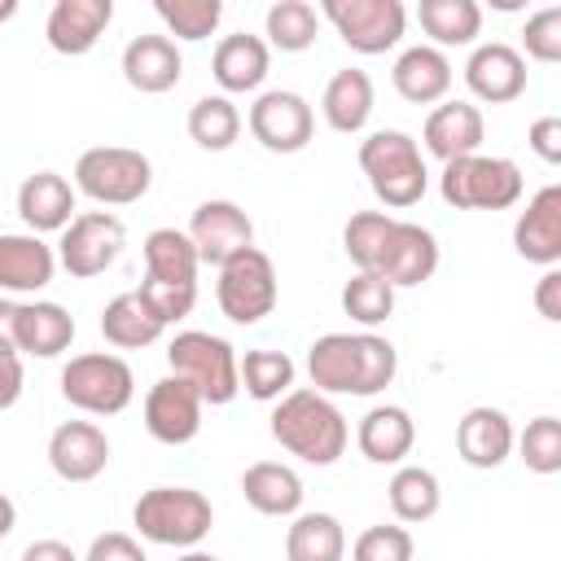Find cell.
<instances>
[{
	"label": "cell",
	"mask_w": 561,
	"mask_h": 561,
	"mask_svg": "<svg viewBox=\"0 0 561 561\" xmlns=\"http://www.w3.org/2000/svg\"><path fill=\"white\" fill-rule=\"evenodd\" d=\"M320 18L333 22L342 44L351 53H364V57L390 53L403 39V26H408L403 0H324Z\"/></svg>",
	"instance_id": "10"
},
{
	"label": "cell",
	"mask_w": 561,
	"mask_h": 561,
	"mask_svg": "<svg viewBox=\"0 0 561 561\" xmlns=\"http://www.w3.org/2000/svg\"><path fill=\"white\" fill-rule=\"evenodd\" d=\"M145 302H149V311L171 329V324H180L193 307H197V285H167V280H140V289H136Z\"/></svg>",
	"instance_id": "45"
},
{
	"label": "cell",
	"mask_w": 561,
	"mask_h": 561,
	"mask_svg": "<svg viewBox=\"0 0 561 561\" xmlns=\"http://www.w3.org/2000/svg\"><path fill=\"white\" fill-rule=\"evenodd\" d=\"M75 184L57 171H35L18 184V215L22 224L39 237V232H61L75 219Z\"/></svg>",
	"instance_id": "27"
},
{
	"label": "cell",
	"mask_w": 561,
	"mask_h": 561,
	"mask_svg": "<svg viewBox=\"0 0 561 561\" xmlns=\"http://www.w3.org/2000/svg\"><path fill=\"white\" fill-rule=\"evenodd\" d=\"M13 526H18V508H13V500L0 491V539H4Z\"/></svg>",
	"instance_id": "52"
},
{
	"label": "cell",
	"mask_w": 561,
	"mask_h": 561,
	"mask_svg": "<svg viewBox=\"0 0 561 561\" xmlns=\"http://www.w3.org/2000/svg\"><path fill=\"white\" fill-rule=\"evenodd\" d=\"M22 355H0V412L22 399Z\"/></svg>",
	"instance_id": "49"
},
{
	"label": "cell",
	"mask_w": 561,
	"mask_h": 561,
	"mask_svg": "<svg viewBox=\"0 0 561 561\" xmlns=\"http://www.w3.org/2000/svg\"><path fill=\"white\" fill-rule=\"evenodd\" d=\"M263 44L280 53H307L320 35V9L307 0H276L263 13Z\"/></svg>",
	"instance_id": "38"
},
{
	"label": "cell",
	"mask_w": 561,
	"mask_h": 561,
	"mask_svg": "<svg viewBox=\"0 0 561 561\" xmlns=\"http://www.w3.org/2000/svg\"><path fill=\"white\" fill-rule=\"evenodd\" d=\"M83 561H149V557H145L140 539H131L127 530H105L88 543Z\"/></svg>",
	"instance_id": "46"
},
{
	"label": "cell",
	"mask_w": 561,
	"mask_h": 561,
	"mask_svg": "<svg viewBox=\"0 0 561 561\" xmlns=\"http://www.w3.org/2000/svg\"><path fill=\"white\" fill-rule=\"evenodd\" d=\"M237 377H241V390H245L250 399H259V403H276V399H285V394L294 390L298 368H294V359H289L285 351H267V346H259V351L237 355Z\"/></svg>",
	"instance_id": "37"
},
{
	"label": "cell",
	"mask_w": 561,
	"mask_h": 561,
	"mask_svg": "<svg viewBox=\"0 0 561 561\" xmlns=\"http://www.w3.org/2000/svg\"><path fill=\"white\" fill-rule=\"evenodd\" d=\"M421 31L434 39V48H469L482 35V4L478 0H421L416 4Z\"/></svg>",
	"instance_id": "32"
},
{
	"label": "cell",
	"mask_w": 561,
	"mask_h": 561,
	"mask_svg": "<svg viewBox=\"0 0 561 561\" xmlns=\"http://www.w3.org/2000/svg\"><path fill=\"white\" fill-rule=\"evenodd\" d=\"M184 127H188V140H193L197 149L224 153V149H232L237 136H241V110L232 105V96L210 92V96H197V101L188 105Z\"/></svg>",
	"instance_id": "36"
},
{
	"label": "cell",
	"mask_w": 561,
	"mask_h": 561,
	"mask_svg": "<svg viewBox=\"0 0 561 561\" xmlns=\"http://www.w3.org/2000/svg\"><path fill=\"white\" fill-rule=\"evenodd\" d=\"M416 543H412V530L399 526V522H381V526H368L355 535L351 543V561H412Z\"/></svg>",
	"instance_id": "43"
},
{
	"label": "cell",
	"mask_w": 561,
	"mask_h": 561,
	"mask_svg": "<svg viewBox=\"0 0 561 561\" xmlns=\"http://www.w3.org/2000/svg\"><path fill=\"white\" fill-rule=\"evenodd\" d=\"M18 13V0H0V22H9Z\"/></svg>",
	"instance_id": "54"
},
{
	"label": "cell",
	"mask_w": 561,
	"mask_h": 561,
	"mask_svg": "<svg viewBox=\"0 0 561 561\" xmlns=\"http://www.w3.org/2000/svg\"><path fill=\"white\" fill-rule=\"evenodd\" d=\"M118 66H123V79L145 96L171 92L180 83V75H184V57H180V44L171 35H136V39H127Z\"/></svg>",
	"instance_id": "22"
},
{
	"label": "cell",
	"mask_w": 561,
	"mask_h": 561,
	"mask_svg": "<svg viewBox=\"0 0 561 561\" xmlns=\"http://www.w3.org/2000/svg\"><path fill=\"white\" fill-rule=\"evenodd\" d=\"M272 438L298 456L302 465H337L346 443H351V430H346V416L337 412V403L311 386H294L285 399H276L272 408Z\"/></svg>",
	"instance_id": "2"
},
{
	"label": "cell",
	"mask_w": 561,
	"mask_h": 561,
	"mask_svg": "<svg viewBox=\"0 0 561 561\" xmlns=\"http://www.w3.org/2000/svg\"><path fill=\"white\" fill-rule=\"evenodd\" d=\"M0 355H18V302L0 298Z\"/></svg>",
	"instance_id": "51"
},
{
	"label": "cell",
	"mask_w": 561,
	"mask_h": 561,
	"mask_svg": "<svg viewBox=\"0 0 561 561\" xmlns=\"http://www.w3.org/2000/svg\"><path fill=\"white\" fill-rule=\"evenodd\" d=\"M522 167L500 153H469L456 162H443L438 193L456 210H508L522 202Z\"/></svg>",
	"instance_id": "5"
},
{
	"label": "cell",
	"mask_w": 561,
	"mask_h": 561,
	"mask_svg": "<svg viewBox=\"0 0 561 561\" xmlns=\"http://www.w3.org/2000/svg\"><path fill=\"white\" fill-rule=\"evenodd\" d=\"M110 465V438L96 421H61L48 434V469L61 482H92Z\"/></svg>",
	"instance_id": "16"
},
{
	"label": "cell",
	"mask_w": 561,
	"mask_h": 561,
	"mask_svg": "<svg viewBox=\"0 0 561 561\" xmlns=\"http://www.w3.org/2000/svg\"><path fill=\"white\" fill-rule=\"evenodd\" d=\"M127 245V228L114 210H79L66 228H61V241H57V263L75 276V280H92L101 276L105 267L118 263Z\"/></svg>",
	"instance_id": "11"
},
{
	"label": "cell",
	"mask_w": 561,
	"mask_h": 561,
	"mask_svg": "<svg viewBox=\"0 0 561 561\" xmlns=\"http://www.w3.org/2000/svg\"><path fill=\"white\" fill-rule=\"evenodd\" d=\"M535 311H539L548 324L561 320V267H543L539 285H535Z\"/></svg>",
	"instance_id": "48"
},
{
	"label": "cell",
	"mask_w": 561,
	"mask_h": 561,
	"mask_svg": "<svg viewBox=\"0 0 561 561\" xmlns=\"http://www.w3.org/2000/svg\"><path fill=\"white\" fill-rule=\"evenodd\" d=\"M522 48H526L530 61H543V66L561 61V4H548V9H539V13L526 18Z\"/></svg>",
	"instance_id": "44"
},
{
	"label": "cell",
	"mask_w": 561,
	"mask_h": 561,
	"mask_svg": "<svg viewBox=\"0 0 561 561\" xmlns=\"http://www.w3.org/2000/svg\"><path fill=\"white\" fill-rule=\"evenodd\" d=\"M355 447L373 465H403L416 447V421L399 403H377L355 425Z\"/></svg>",
	"instance_id": "23"
},
{
	"label": "cell",
	"mask_w": 561,
	"mask_h": 561,
	"mask_svg": "<svg viewBox=\"0 0 561 561\" xmlns=\"http://www.w3.org/2000/svg\"><path fill=\"white\" fill-rule=\"evenodd\" d=\"M153 162L127 145H96L83 149L75 162V193L92 197L96 206H131L149 193Z\"/></svg>",
	"instance_id": "8"
},
{
	"label": "cell",
	"mask_w": 561,
	"mask_h": 561,
	"mask_svg": "<svg viewBox=\"0 0 561 561\" xmlns=\"http://www.w3.org/2000/svg\"><path fill=\"white\" fill-rule=\"evenodd\" d=\"M184 232H188V241L197 250V263H210V267H219L232 254H241V250L254 245V219L237 202H228V197L202 202L193 210V219H188Z\"/></svg>",
	"instance_id": "13"
},
{
	"label": "cell",
	"mask_w": 561,
	"mask_h": 561,
	"mask_svg": "<svg viewBox=\"0 0 561 561\" xmlns=\"http://www.w3.org/2000/svg\"><path fill=\"white\" fill-rule=\"evenodd\" d=\"M373 105H377V92H373L368 70H359V66L337 70V75L324 83V92H320V114H324V123H329L333 131H342V136L364 131L368 118H373Z\"/></svg>",
	"instance_id": "28"
},
{
	"label": "cell",
	"mask_w": 561,
	"mask_h": 561,
	"mask_svg": "<svg viewBox=\"0 0 561 561\" xmlns=\"http://www.w3.org/2000/svg\"><path fill=\"white\" fill-rule=\"evenodd\" d=\"M215 298H219V311L232 324H259L263 316H272L276 311V298H280L272 259L259 245H250V250L232 254L228 263H219Z\"/></svg>",
	"instance_id": "9"
},
{
	"label": "cell",
	"mask_w": 561,
	"mask_h": 561,
	"mask_svg": "<svg viewBox=\"0 0 561 561\" xmlns=\"http://www.w3.org/2000/svg\"><path fill=\"white\" fill-rule=\"evenodd\" d=\"M162 333H167V324L149 311V302H145L136 289L110 298L105 311H101V337H105L114 351H140V346H153Z\"/></svg>",
	"instance_id": "31"
},
{
	"label": "cell",
	"mask_w": 561,
	"mask_h": 561,
	"mask_svg": "<svg viewBox=\"0 0 561 561\" xmlns=\"http://www.w3.org/2000/svg\"><path fill=\"white\" fill-rule=\"evenodd\" d=\"M267 66H272V48L263 44V35H250V31L224 35L215 44V57H210V75L224 88V96L259 92L267 79Z\"/></svg>",
	"instance_id": "25"
},
{
	"label": "cell",
	"mask_w": 561,
	"mask_h": 561,
	"mask_svg": "<svg viewBox=\"0 0 561 561\" xmlns=\"http://www.w3.org/2000/svg\"><path fill=\"white\" fill-rule=\"evenodd\" d=\"M167 364L175 377H184L202 403L210 408H224L241 394V377H237V351L232 342H224L219 333H206V329H184L171 337L167 346Z\"/></svg>",
	"instance_id": "6"
},
{
	"label": "cell",
	"mask_w": 561,
	"mask_h": 561,
	"mask_svg": "<svg viewBox=\"0 0 561 561\" xmlns=\"http://www.w3.org/2000/svg\"><path fill=\"white\" fill-rule=\"evenodd\" d=\"M57 272V250L35 232H0V294H39Z\"/></svg>",
	"instance_id": "24"
},
{
	"label": "cell",
	"mask_w": 561,
	"mask_h": 561,
	"mask_svg": "<svg viewBox=\"0 0 561 561\" xmlns=\"http://www.w3.org/2000/svg\"><path fill=\"white\" fill-rule=\"evenodd\" d=\"M434 272H438V237L412 219H394L373 276H381L394 289H412V285H425Z\"/></svg>",
	"instance_id": "14"
},
{
	"label": "cell",
	"mask_w": 561,
	"mask_h": 561,
	"mask_svg": "<svg viewBox=\"0 0 561 561\" xmlns=\"http://www.w3.org/2000/svg\"><path fill=\"white\" fill-rule=\"evenodd\" d=\"M245 127L267 153H298V149L311 145L316 110L307 105V96H298L289 88H272V92L254 96V105L245 114Z\"/></svg>",
	"instance_id": "12"
},
{
	"label": "cell",
	"mask_w": 561,
	"mask_h": 561,
	"mask_svg": "<svg viewBox=\"0 0 561 561\" xmlns=\"http://www.w3.org/2000/svg\"><path fill=\"white\" fill-rule=\"evenodd\" d=\"M513 250L535 267L561 263V184H543L513 224Z\"/></svg>",
	"instance_id": "20"
},
{
	"label": "cell",
	"mask_w": 561,
	"mask_h": 561,
	"mask_svg": "<svg viewBox=\"0 0 561 561\" xmlns=\"http://www.w3.org/2000/svg\"><path fill=\"white\" fill-rule=\"evenodd\" d=\"M61 399L88 416H118L136 399V373L114 351L70 355L61 368Z\"/></svg>",
	"instance_id": "7"
},
{
	"label": "cell",
	"mask_w": 561,
	"mask_h": 561,
	"mask_svg": "<svg viewBox=\"0 0 561 561\" xmlns=\"http://www.w3.org/2000/svg\"><path fill=\"white\" fill-rule=\"evenodd\" d=\"M285 561H346V530L333 513H294Z\"/></svg>",
	"instance_id": "35"
},
{
	"label": "cell",
	"mask_w": 561,
	"mask_h": 561,
	"mask_svg": "<svg viewBox=\"0 0 561 561\" xmlns=\"http://www.w3.org/2000/svg\"><path fill=\"white\" fill-rule=\"evenodd\" d=\"M114 22V0H57L44 18V39L61 57H83L96 48Z\"/></svg>",
	"instance_id": "19"
},
{
	"label": "cell",
	"mask_w": 561,
	"mask_h": 561,
	"mask_svg": "<svg viewBox=\"0 0 561 561\" xmlns=\"http://www.w3.org/2000/svg\"><path fill=\"white\" fill-rule=\"evenodd\" d=\"M465 88L482 105H508L526 92V57L513 44H478L465 61Z\"/></svg>",
	"instance_id": "17"
},
{
	"label": "cell",
	"mask_w": 561,
	"mask_h": 561,
	"mask_svg": "<svg viewBox=\"0 0 561 561\" xmlns=\"http://www.w3.org/2000/svg\"><path fill=\"white\" fill-rule=\"evenodd\" d=\"M158 22L167 26V35L175 39H210L224 22V0H153Z\"/></svg>",
	"instance_id": "39"
},
{
	"label": "cell",
	"mask_w": 561,
	"mask_h": 561,
	"mask_svg": "<svg viewBox=\"0 0 561 561\" xmlns=\"http://www.w3.org/2000/svg\"><path fill=\"white\" fill-rule=\"evenodd\" d=\"M390 513L399 517V526H421L443 508V486L434 478V469L425 465H399L390 486H386Z\"/></svg>",
	"instance_id": "34"
},
{
	"label": "cell",
	"mask_w": 561,
	"mask_h": 561,
	"mask_svg": "<svg viewBox=\"0 0 561 561\" xmlns=\"http://www.w3.org/2000/svg\"><path fill=\"white\" fill-rule=\"evenodd\" d=\"M22 561H83L66 539H35L22 548Z\"/></svg>",
	"instance_id": "50"
},
{
	"label": "cell",
	"mask_w": 561,
	"mask_h": 561,
	"mask_svg": "<svg viewBox=\"0 0 561 561\" xmlns=\"http://www.w3.org/2000/svg\"><path fill=\"white\" fill-rule=\"evenodd\" d=\"M202 408H206L202 394L184 377L171 373V377L153 381L145 394V430L167 447H184L202 430Z\"/></svg>",
	"instance_id": "15"
},
{
	"label": "cell",
	"mask_w": 561,
	"mask_h": 561,
	"mask_svg": "<svg viewBox=\"0 0 561 561\" xmlns=\"http://www.w3.org/2000/svg\"><path fill=\"white\" fill-rule=\"evenodd\" d=\"M513 447H517V456H522V465H526L530 473L552 478V473L561 469V421H557L552 412L526 421V430L513 438Z\"/></svg>",
	"instance_id": "42"
},
{
	"label": "cell",
	"mask_w": 561,
	"mask_h": 561,
	"mask_svg": "<svg viewBox=\"0 0 561 561\" xmlns=\"http://www.w3.org/2000/svg\"><path fill=\"white\" fill-rule=\"evenodd\" d=\"M399 373V351L377 333H324L307 346V377L320 394H381Z\"/></svg>",
	"instance_id": "1"
},
{
	"label": "cell",
	"mask_w": 561,
	"mask_h": 561,
	"mask_svg": "<svg viewBox=\"0 0 561 561\" xmlns=\"http://www.w3.org/2000/svg\"><path fill=\"white\" fill-rule=\"evenodd\" d=\"M175 561H219V557H210V552H197V548H188L184 557H175Z\"/></svg>",
	"instance_id": "53"
},
{
	"label": "cell",
	"mask_w": 561,
	"mask_h": 561,
	"mask_svg": "<svg viewBox=\"0 0 561 561\" xmlns=\"http://www.w3.org/2000/svg\"><path fill=\"white\" fill-rule=\"evenodd\" d=\"M390 83L403 101L412 105H438L447 101L451 92V61L447 53H438L434 44H412L394 57V70H390Z\"/></svg>",
	"instance_id": "26"
},
{
	"label": "cell",
	"mask_w": 561,
	"mask_h": 561,
	"mask_svg": "<svg viewBox=\"0 0 561 561\" xmlns=\"http://www.w3.org/2000/svg\"><path fill=\"white\" fill-rule=\"evenodd\" d=\"M513 438H517V430H513L508 412L491 408V403H478L456 421V456L469 469H500L513 456Z\"/></svg>",
	"instance_id": "21"
},
{
	"label": "cell",
	"mask_w": 561,
	"mask_h": 561,
	"mask_svg": "<svg viewBox=\"0 0 561 561\" xmlns=\"http://www.w3.org/2000/svg\"><path fill=\"white\" fill-rule=\"evenodd\" d=\"M342 311L364 324V329H377L394 316V285H386L381 276L373 272H355L346 285H342Z\"/></svg>",
	"instance_id": "40"
},
{
	"label": "cell",
	"mask_w": 561,
	"mask_h": 561,
	"mask_svg": "<svg viewBox=\"0 0 561 561\" xmlns=\"http://www.w3.org/2000/svg\"><path fill=\"white\" fill-rule=\"evenodd\" d=\"M241 495L263 517H294L302 513V478L280 460H254L241 473Z\"/></svg>",
	"instance_id": "30"
},
{
	"label": "cell",
	"mask_w": 561,
	"mask_h": 561,
	"mask_svg": "<svg viewBox=\"0 0 561 561\" xmlns=\"http://www.w3.org/2000/svg\"><path fill=\"white\" fill-rule=\"evenodd\" d=\"M70 342H75V316L61 302L48 298L18 302V355L57 359L61 351H70Z\"/></svg>",
	"instance_id": "29"
},
{
	"label": "cell",
	"mask_w": 561,
	"mask_h": 561,
	"mask_svg": "<svg viewBox=\"0 0 561 561\" xmlns=\"http://www.w3.org/2000/svg\"><path fill=\"white\" fill-rule=\"evenodd\" d=\"M390 224H394V215H386V210H355L342 224V250L355 263V272H377V259H381Z\"/></svg>",
	"instance_id": "41"
},
{
	"label": "cell",
	"mask_w": 561,
	"mask_h": 561,
	"mask_svg": "<svg viewBox=\"0 0 561 561\" xmlns=\"http://www.w3.org/2000/svg\"><path fill=\"white\" fill-rule=\"evenodd\" d=\"M145 254V280H167V285H197V250L188 232L180 228H153L140 245Z\"/></svg>",
	"instance_id": "33"
},
{
	"label": "cell",
	"mask_w": 561,
	"mask_h": 561,
	"mask_svg": "<svg viewBox=\"0 0 561 561\" xmlns=\"http://www.w3.org/2000/svg\"><path fill=\"white\" fill-rule=\"evenodd\" d=\"M359 171L368 175V188L386 210H408L430 188L421 145L399 127H381L359 140Z\"/></svg>",
	"instance_id": "3"
},
{
	"label": "cell",
	"mask_w": 561,
	"mask_h": 561,
	"mask_svg": "<svg viewBox=\"0 0 561 561\" xmlns=\"http://www.w3.org/2000/svg\"><path fill=\"white\" fill-rule=\"evenodd\" d=\"M526 140H530V149H535V153H539L548 167H557V162H561V118H557V114L535 118Z\"/></svg>",
	"instance_id": "47"
},
{
	"label": "cell",
	"mask_w": 561,
	"mask_h": 561,
	"mask_svg": "<svg viewBox=\"0 0 561 561\" xmlns=\"http://www.w3.org/2000/svg\"><path fill=\"white\" fill-rule=\"evenodd\" d=\"M482 136H486V118L473 101H438L425 114V127H421L425 153H434L438 162L482 153Z\"/></svg>",
	"instance_id": "18"
},
{
	"label": "cell",
	"mask_w": 561,
	"mask_h": 561,
	"mask_svg": "<svg viewBox=\"0 0 561 561\" xmlns=\"http://www.w3.org/2000/svg\"><path fill=\"white\" fill-rule=\"evenodd\" d=\"M131 526L140 530V539H149L158 548L188 552L210 535L215 508L197 486H149L131 504Z\"/></svg>",
	"instance_id": "4"
}]
</instances>
